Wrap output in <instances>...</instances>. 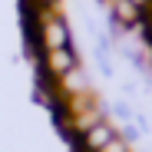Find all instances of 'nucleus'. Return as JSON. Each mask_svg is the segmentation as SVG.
<instances>
[{
  "label": "nucleus",
  "instance_id": "0eeeda50",
  "mask_svg": "<svg viewBox=\"0 0 152 152\" xmlns=\"http://www.w3.org/2000/svg\"><path fill=\"white\" fill-rule=\"evenodd\" d=\"M99 152H132V145H129V142H126L122 136H116L113 142H106V145H103V149H99Z\"/></svg>",
  "mask_w": 152,
  "mask_h": 152
},
{
  "label": "nucleus",
  "instance_id": "39448f33",
  "mask_svg": "<svg viewBox=\"0 0 152 152\" xmlns=\"http://www.w3.org/2000/svg\"><path fill=\"white\" fill-rule=\"evenodd\" d=\"M109 113H113V119H119L122 126L136 119V109H132L129 103H126V99H119V103H113V109H109Z\"/></svg>",
  "mask_w": 152,
  "mask_h": 152
},
{
  "label": "nucleus",
  "instance_id": "f257e3e1",
  "mask_svg": "<svg viewBox=\"0 0 152 152\" xmlns=\"http://www.w3.org/2000/svg\"><path fill=\"white\" fill-rule=\"evenodd\" d=\"M40 46H43V53L46 50H66V46H73L69 23L63 17H56L53 10H46L43 23H40Z\"/></svg>",
  "mask_w": 152,
  "mask_h": 152
},
{
  "label": "nucleus",
  "instance_id": "1a4fd4ad",
  "mask_svg": "<svg viewBox=\"0 0 152 152\" xmlns=\"http://www.w3.org/2000/svg\"><path fill=\"white\" fill-rule=\"evenodd\" d=\"M119 93H126V96H136V93H139V83H122V86H119Z\"/></svg>",
  "mask_w": 152,
  "mask_h": 152
},
{
  "label": "nucleus",
  "instance_id": "20e7f679",
  "mask_svg": "<svg viewBox=\"0 0 152 152\" xmlns=\"http://www.w3.org/2000/svg\"><path fill=\"white\" fill-rule=\"evenodd\" d=\"M109 20H116L122 30H136L139 23H142V10L136 4H129V0H113V13Z\"/></svg>",
  "mask_w": 152,
  "mask_h": 152
},
{
  "label": "nucleus",
  "instance_id": "423d86ee",
  "mask_svg": "<svg viewBox=\"0 0 152 152\" xmlns=\"http://www.w3.org/2000/svg\"><path fill=\"white\" fill-rule=\"evenodd\" d=\"M96 66H99V76H103V80H113V76H116L113 56H96Z\"/></svg>",
  "mask_w": 152,
  "mask_h": 152
},
{
  "label": "nucleus",
  "instance_id": "7ed1b4c3",
  "mask_svg": "<svg viewBox=\"0 0 152 152\" xmlns=\"http://www.w3.org/2000/svg\"><path fill=\"white\" fill-rule=\"evenodd\" d=\"M37 66H40L43 76H50V80L60 83L66 73L76 69V53H73V46H66V50H46V53L37 60Z\"/></svg>",
  "mask_w": 152,
  "mask_h": 152
},
{
  "label": "nucleus",
  "instance_id": "6e6552de",
  "mask_svg": "<svg viewBox=\"0 0 152 152\" xmlns=\"http://www.w3.org/2000/svg\"><path fill=\"white\" fill-rule=\"evenodd\" d=\"M139 136H142V129H139V126H136V122H126V126H122V139H126V142H129V145H132V142H136Z\"/></svg>",
  "mask_w": 152,
  "mask_h": 152
},
{
  "label": "nucleus",
  "instance_id": "9d476101",
  "mask_svg": "<svg viewBox=\"0 0 152 152\" xmlns=\"http://www.w3.org/2000/svg\"><path fill=\"white\" fill-rule=\"evenodd\" d=\"M129 4H136V7H139V10H145V7H149V4H152V0H129Z\"/></svg>",
  "mask_w": 152,
  "mask_h": 152
},
{
  "label": "nucleus",
  "instance_id": "f03ea898",
  "mask_svg": "<svg viewBox=\"0 0 152 152\" xmlns=\"http://www.w3.org/2000/svg\"><path fill=\"white\" fill-rule=\"evenodd\" d=\"M113 139H116V122L113 119H96L89 129H83L80 136L73 139V145H76V152H99Z\"/></svg>",
  "mask_w": 152,
  "mask_h": 152
},
{
  "label": "nucleus",
  "instance_id": "9b49d317",
  "mask_svg": "<svg viewBox=\"0 0 152 152\" xmlns=\"http://www.w3.org/2000/svg\"><path fill=\"white\" fill-rule=\"evenodd\" d=\"M37 4H40V7H53L56 0H37Z\"/></svg>",
  "mask_w": 152,
  "mask_h": 152
}]
</instances>
